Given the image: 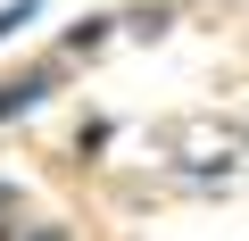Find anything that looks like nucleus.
I'll return each instance as SVG.
<instances>
[{
	"label": "nucleus",
	"mask_w": 249,
	"mask_h": 241,
	"mask_svg": "<svg viewBox=\"0 0 249 241\" xmlns=\"http://www.w3.org/2000/svg\"><path fill=\"white\" fill-rule=\"evenodd\" d=\"M34 17H42V0H17V9H9V17H0V42H9L17 25H34Z\"/></svg>",
	"instance_id": "obj_2"
},
{
	"label": "nucleus",
	"mask_w": 249,
	"mask_h": 241,
	"mask_svg": "<svg viewBox=\"0 0 249 241\" xmlns=\"http://www.w3.org/2000/svg\"><path fill=\"white\" fill-rule=\"evenodd\" d=\"M50 92V75H17V83H0V116H17V108H34Z\"/></svg>",
	"instance_id": "obj_1"
}]
</instances>
